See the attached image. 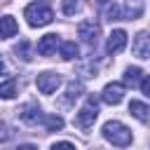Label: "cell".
<instances>
[{"label":"cell","mask_w":150,"mask_h":150,"mask_svg":"<svg viewBox=\"0 0 150 150\" xmlns=\"http://www.w3.org/2000/svg\"><path fill=\"white\" fill-rule=\"evenodd\" d=\"M82 82H70L68 84V91H66V103H70V101H75L80 94H82Z\"/></svg>","instance_id":"cell-19"},{"label":"cell","mask_w":150,"mask_h":150,"mask_svg":"<svg viewBox=\"0 0 150 150\" xmlns=\"http://www.w3.org/2000/svg\"><path fill=\"white\" fill-rule=\"evenodd\" d=\"M141 68H136V66H131V68H127L124 70V84H129V87H136L138 84V80H141Z\"/></svg>","instance_id":"cell-17"},{"label":"cell","mask_w":150,"mask_h":150,"mask_svg":"<svg viewBox=\"0 0 150 150\" xmlns=\"http://www.w3.org/2000/svg\"><path fill=\"white\" fill-rule=\"evenodd\" d=\"M77 56V45L73 42V40H66L63 45H61V59L63 61H70V59H75Z\"/></svg>","instance_id":"cell-16"},{"label":"cell","mask_w":150,"mask_h":150,"mask_svg":"<svg viewBox=\"0 0 150 150\" xmlns=\"http://www.w3.org/2000/svg\"><path fill=\"white\" fill-rule=\"evenodd\" d=\"M16 150H38V148H35V145H30V143H26V145H19Z\"/></svg>","instance_id":"cell-24"},{"label":"cell","mask_w":150,"mask_h":150,"mask_svg":"<svg viewBox=\"0 0 150 150\" xmlns=\"http://www.w3.org/2000/svg\"><path fill=\"white\" fill-rule=\"evenodd\" d=\"M143 14V0H127V7H124V16L129 21L138 19Z\"/></svg>","instance_id":"cell-13"},{"label":"cell","mask_w":150,"mask_h":150,"mask_svg":"<svg viewBox=\"0 0 150 150\" xmlns=\"http://www.w3.org/2000/svg\"><path fill=\"white\" fill-rule=\"evenodd\" d=\"M96 117H98V98H96L94 94H89L87 101H84V105H82L80 112L75 115V124H77L80 129H89V127H94Z\"/></svg>","instance_id":"cell-3"},{"label":"cell","mask_w":150,"mask_h":150,"mask_svg":"<svg viewBox=\"0 0 150 150\" xmlns=\"http://www.w3.org/2000/svg\"><path fill=\"white\" fill-rule=\"evenodd\" d=\"M134 54L138 56V59H150V33H138L136 35V40H134Z\"/></svg>","instance_id":"cell-9"},{"label":"cell","mask_w":150,"mask_h":150,"mask_svg":"<svg viewBox=\"0 0 150 150\" xmlns=\"http://www.w3.org/2000/svg\"><path fill=\"white\" fill-rule=\"evenodd\" d=\"M23 16H26L28 26L38 28V26H47V23H52L54 12H52V7H49L45 0H38V2H30V5L23 9Z\"/></svg>","instance_id":"cell-1"},{"label":"cell","mask_w":150,"mask_h":150,"mask_svg":"<svg viewBox=\"0 0 150 150\" xmlns=\"http://www.w3.org/2000/svg\"><path fill=\"white\" fill-rule=\"evenodd\" d=\"M56 47H59V35H56V33H49V35L40 38V42H38V54H40V56H52V54L56 52Z\"/></svg>","instance_id":"cell-10"},{"label":"cell","mask_w":150,"mask_h":150,"mask_svg":"<svg viewBox=\"0 0 150 150\" xmlns=\"http://www.w3.org/2000/svg\"><path fill=\"white\" fill-rule=\"evenodd\" d=\"M141 91H143L145 96H150V75H145V77L141 80Z\"/></svg>","instance_id":"cell-23"},{"label":"cell","mask_w":150,"mask_h":150,"mask_svg":"<svg viewBox=\"0 0 150 150\" xmlns=\"http://www.w3.org/2000/svg\"><path fill=\"white\" fill-rule=\"evenodd\" d=\"M75 12H80V2L77 0H63V14L66 16H73Z\"/></svg>","instance_id":"cell-20"},{"label":"cell","mask_w":150,"mask_h":150,"mask_svg":"<svg viewBox=\"0 0 150 150\" xmlns=\"http://www.w3.org/2000/svg\"><path fill=\"white\" fill-rule=\"evenodd\" d=\"M124 47H127V33H124L122 28L112 30L110 38H108V42H105V52H108V54H120Z\"/></svg>","instance_id":"cell-7"},{"label":"cell","mask_w":150,"mask_h":150,"mask_svg":"<svg viewBox=\"0 0 150 150\" xmlns=\"http://www.w3.org/2000/svg\"><path fill=\"white\" fill-rule=\"evenodd\" d=\"M28 47H30V45H28V40H21V42L16 45V49H14V52H16L23 61H30V56H28Z\"/></svg>","instance_id":"cell-21"},{"label":"cell","mask_w":150,"mask_h":150,"mask_svg":"<svg viewBox=\"0 0 150 150\" xmlns=\"http://www.w3.org/2000/svg\"><path fill=\"white\" fill-rule=\"evenodd\" d=\"M19 117H21L26 124H38V122L45 120V112L40 110L38 103H26V105L19 110Z\"/></svg>","instance_id":"cell-8"},{"label":"cell","mask_w":150,"mask_h":150,"mask_svg":"<svg viewBox=\"0 0 150 150\" xmlns=\"http://www.w3.org/2000/svg\"><path fill=\"white\" fill-rule=\"evenodd\" d=\"M77 35L87 42V45H96L98 42V35H101V26L96 21H82L77 26Z\"/></svg>","instance_id":"cell-5"},{"label":"cell","mask_w":150,"mask_h":150,"mask_svg":"<svg viewBox=\"0 0 150 150\" xmlns=\"http://www.w3.org/2000/svg\"><path fill=\"white\" fill-rule=\"evenodd\" d=\"M0 94H2V98H14V94H16V82H14L9 75H5V77H2Z\"/></svg>","instance_id":"cell-14"},{"label":"cell","mask_w":150,"mask_h":150,"mask_svg":"<svg viewBox=\"0 0 150 150\" xmlns=\"http://www.w3.org/2000/svg\"><path fill=\"white\" fill-rule=\"evenodd\" d=\"M45 129L47 131H61L63 129V120L59 117V115H45Z\"/></svg>","instance_id":"cell-18"},{"label":"cell","mask_w":150,"mask_h":150,"mask_svg":"<svg viewBox=\"0 0 150 150\" xmlns=\"http://www.w3.org/2000/svg\"><path fill=\"white\" fill-rule=\"evenodd\" d=\"M35 84H38V89H40V94H54L56 89H59V84H61V77L56 75V73H40L38 77H35Z\"/></svg>","instance_id":"cell-4"},{"label":"cell","mask_w":150,"mask_h":150,"mask_svg":"<svg viewBox=\"0 0 150 150\" xmlns=\"http://www.w3.org/2000/svg\"><path fill=\"white\" fill-rule=\"evenodd\" d=\"M129 112H131L136 120H141V122H148V120H150V108H148L145 103H141V101H131V103H129Z\"/></svg>","instance_id":"cell-12"},{"label":"cell","mask_w":150,"mask_h":150,"mask_svg":"<svg viewBox=\"0 0 150 150\" xmlns=\"http://www.w3.org/2000/svg\"><path fill=\"white\" fill-rule=\"evenodd\" d=\"M52 150H75V145H73V143H68V141H59V143H54V145H52Z\"/></svg>","instance_id":"cell-22"},{"label":"cell","mask_w":150,"mask_h":150,"mask_svg":"<svg viewBox=\"0 0 150 150\" xmlns=\"http://www.w3.org/2000/svg\"><path fill=\"white\" fill-rule=\"evenodd\" d=\"M101 98H103L108 105H117V103H122V98H124V84H122V82H110V84H105Z\"/></svg>","instance_id":"cell-6"},{"label":"cell","mask_w":150,"mask_h":150,"mask_svg":"<svg viewBox=\"0 0 150 150\" xmlns=\"http://www.w3.org/2000/svg\"><path fill=\"white\" fill-rule=\"evenodd\" d=\"M0 21H2V30H0V35H2L5 40H7V38H12V35L19 30V26H16V21H14L12 16H2Z\"/></svg>","instance_id":"cell-15"},{"label":"cell","mask_w":150,"mask_h":150,"mask_svg":"<svg viewBox=\"0 0 150 150\" xmlns=\"http://www.w3.org/2000/svg\"><path fill=\"white\" fill-rule=\"evenodd\" d=\"M103 136H105V141H110L117 148H124V145L131 143V131L117 120H110V122L103 124Z\"/></svg>","instance_id":"cell-2"},{"label":"cell","mask_w":150,"mask_h":150,"mask_svg":"<svg viewBox=\"0 0 150 150\" xmlns=\"http://www.w3.org/2000/svg\"><path fill=\"white\" fill-rule=\"evenodd\" d=\"M98 9L105 21H117L120 19V7L115 0H98Z\"/></svg>","instance_id":"cell-11"}]
</instances>
